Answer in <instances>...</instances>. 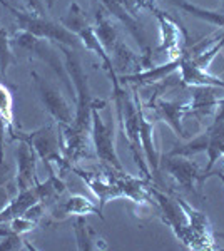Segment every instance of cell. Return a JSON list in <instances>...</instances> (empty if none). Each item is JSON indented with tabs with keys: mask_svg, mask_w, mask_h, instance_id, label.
Masks as SVG:
<instances>
[{
	"mask_svg": "<svg viewBox=\"0 0 224 251\" xmlns=\"http://www.w3.org/2000/svg\"><path fill=\"white\" fill-rule=\"evenodd\" d=\"M60 50L66 54L67 71L75 86V116L69 127L60 129L62 134V151L66 161V171L74 168L75 163L91 156V127H92V102L94 99L89 94L87 75L80 67L79 59L72 54L66 46H59Z\"/></svg>",
	"mask_w": 224,
	"mask_h": 251,
	"instance_id": "cell-1",
	"label": "cell"
},
{
	"mask_svg": "<svg viewBox=\"0 0 224 251\" xmlns=\"http://www.w3.org/2000/svg\"><path fill=\"white\" fill-rule=\"evenodd\" d=\"M71 171H74L96 194L100 209L111 200H117V198H127L129 201L139 206H157L150 193V186H152L150 177H134L125 171H117V169L105 168V166L100 173L85 171L75 166Z\"/></svg>",
	"mask_w": 224,
	"mask_h": 251,
	"instance_id": "cell-2",
	"label": "cell"
},
{
	"mask_svg": "<svg viewBox=\"0 0 224 251\" xmlns=\"http://www.w3.org/2000/svg\"><path fill=\"white\" fill-rule=\"evenodd\" d=\"M224 144V99H219L218 109L213 116V123L206 127L202 134H199L194 139L187 141L181 146H174L168 152L169 156H186L193 157L199 152H206L209 157L207 163V171H213L214 164L221 157V146Z\"/></svg>",
	"mask_w": 224,
	"mask_h": 251,
	"instance_id": "cell-3",
	"label": "cell"
},
{
	"mask_svg": "<svg viewBox=\"0 0 224 251\" xmlns=\"http://www.w3.org/2000/svg\"><path fill=\"white\" fill-rule=\"evenodd\" d=\"M0 3H2V5L15 17L20 30L28 32V34H32L37 39L54 40V42H57L59 46H66V47H79L80 46V40L75 34H72L71 30L66 29L62 24H57L54 20L47 19L44 14L17 9V7L7 3L5 0H0Z\"/></svg>",
	"mask_w": 224,
	"mask_h": 251,
	"instance_id": "cell-4",
	"label": "cell"
},
{
	"mask_svg": "<svg viewBox=\"0 0 224 251\" xmlns=\"http://www.w3.org/2000/svg\"><path fill=\"white\" fill-rule=\"evenodd\" d=\"M12 139H19L20 143H27L44 164L49 174H55L52 164H57L60 173H66V161L62 151V134L54 126H46L34 132H12Z\"/></svg>",
	"mask_w": 224,
	"mask_h": 251,
	"instance_id": "cell-5",
	"label": "cell"
},
{
	"mask_svg": "<svg viewBox=\"0 0 224 251\" xmlns=\"http://www.w3.org/2000/svg\"><path fill=\"white\" fill-rule=\"evenodd\" d=\"M60 24H62L66 29L71 30L72 34H75L77 37H79L80 44H82L89 52H92L94 55L99 57V60L102 62V67L107 71L111 80L117 79V74H116V71H114V64H112L111 57H109V54L105 52L102 44H100L94 25H91V24L87 22L84 10L80 9L77 3H72V5L69 7L67 14L60 19Z\"/></svg>",
	"mask_w": 224,
	"mask_h": 251,
	"instance_id": "cell-6",
	"label": "cell"
},
{
	"mask_svg": "<svg viewBox=\"0 0 224 251\" xmlns=\"http://www.w3.org/2000/svg\"><path fill=\"white\" fill-rule=\"evenodd\" d=\"M105 106L104 100L94 99L92 102V127L91 141L96 156L105 168H112L117 171H125L116 151V134H114V123H105L100 117V109Z\"/></svg>",
	"mask_w": 224,
	"mask_h": 251,
	"instance_id": "cell-7",
	"label": "cell"
},
{
	"mask_svg": "<svg viewBox=\"0 0 224 251\" xmlns=\"http://www.w3.org/2000/svg\"><path fill=\"white\" fill-rule=\"evenodd\" d=\"M146 9L152 12V15L159 22V29H161V44L154 50V54H164L166 52L169 60L179 59L187 49V32L184 30V27L174 17H171L168 12L159 9L154 3V0H149Z\"/></svg>",
	"mask_w": 224,
	"mask_h": 251,
	"instance_id": "cell-8",
	"label": "cell"
},
{
	"mask_svg": "<svg viewBox=\"0 0 224 251\" xmlns=\"http://www.w3.org/2000/svg\"><path fill=\"white\" fill-rule=\"evenodd\" d=\"M164 169L179 188L196 194H201V188L206 183L207 177L216 176V171L201 169V166L194 163V161H189V157L186 156L168 154L164 159Z\"/></svg>",
	"mask_w": 224,
	"mask_h": 251,
	"instance_id": "cell-9",
	"label": "cell"
},
{
	"mask_svg": "<svg viewBox=\"0 0 224 251\" xmlns=\"http://www.w3.org/2000/svg\"><path fill=\"white\" fill-rule=\"evenodd\" d=\"M179 204L182 206L187 216V245L186 248L196 251H209L218 250L214 240V233L211 228V223L204 213L194 209L191 204H187L182 198H177Z\"/></svg>",
	"mask_w": 224,
	"mask_h": 251,
	"instance_id": "cell-10",
	"label": "cell"
},
{
	"mask_svg": "<svg viewBox=\"0 0 224 251\" xmlns=\"http://www.w3.org/2000/svg\"><path fill=\"white\" fill-rule=\"evenodd\" d=\"M146 109H149V111L152 112L150 117L164 121V123L176 132V136H179L181 139H187V134L184 132V129H182V119L187 116V109H189L187 102L152 97Z\"/></svg>",
	"mask_w": 224,
	"mask_h": 251,
	"instance_id": "cell-11",
	"label": "cell"
},
{
	"mask_svg": "<svg viewBox=\"0 0 224 251\" xmlns=\"http://www.w3.org/2000/svg\"><path fill=\"white\" fill-rule=\"evenodd\" d=\"M32 75H34L35 84H37V91L44 106L49 111V114L55 119V123L59 124V129L69 127L72 124V111L69 102L64 99V96L60 92H57L54 87H50L49 84L44 82L37 74H32Z\"/></svg>",
	"mask_w": 224,
	"mask_h": 251,
	"instance_id": "cell-12",
	"label": "cell"
},
{
	"mask_svg": "<svg viewBox=\"0 0 224 251\" xmlns=\"http://www.w3.org/2000/svg\"><path fill=\"white\" fill-rule=\"evenodd\" d=\"M87 214H97L100 220H104L102 209L99 208V204H94V201L80 196V194H72L62 201L57 200L50 206V216L59 221L66 220L69 216H87Z\"/></svg>",
	"mask_w": 224,
	"mask_h": 251,
	"instance_id": "cell-13",
	"label": "cell"
},
{
	"mask_svg": "<svg viewBox=\"0 0 224 251\" xmlns=\"http://www.w3.org/2000/svg\"><path fill=\"white\" fill-rule=\"evenodd\" d=\"M179 79L184 86L189 87H218L224 89V79L216 77V75L209 74V71L198 67L193 62L191 55L187 54V50H184V54L179 59Z\"/></svg>",
	"mask_w": 224,
	"mask_h": 251,
	"instance_id": "cell-14",
	"label": "cell"
},
{
	"mask_svg": "<svg viewBox=\"0 0 224 251\" xmlns=\"http://www.w3.org/2000/svg\"><path fill=\"white\" fill-rule=\"evenodd\" d=\"M37 154L27 143L19 146L17 151V188L19 191L28 189L39 183L37 177Z\"/></svg>",
	"mask_w": 224,
	"mask_h": 251,
	"instance_id": "cell-15",
	"label": "cell"
},
{
	"mask_svg": "<svg viewBox=\"0 0 224 251\" xmlns=\"http://www.w3.org/2000/svg\"><path fill=\"white\" fill-rule=\"evenodd\" d=\"M218 87H191V100L187 102V116H194L196 119L202 121L204 117L214 116L218 109Z\"/></svg>",
	"mask_w": 224,
	"mask_h": 251,
	"instance_id": "cell-16",
	"label": "cell"
},
{
	"mask_svg": "<svg viewBox=\"0 0 224 251\" xmlns=\"http://www.w3.org/2000/svg\"><path fill=\"white\" fill-rule=\"evenodd\" d=\"M99 2H100V5H102L104 9L112 15V17L121 20V22L127 27V30L131 32V35L137 40V44L141 46L142 52L148 54V55H152V52H150V49L148 47V44H146V40H144V34H142L139 20L134 19L132 15H129L127 12L122 9L119 3H117V0H99Z\"/></svg>",
	"mask_w": 224,
	"mask_h": 251,
	"instance_id": "cell-17",
	"label": "cell"
},
{
	"mask_svg": "<svg viewBox=\"0 0 224 251\" xmlns=\"http://www.w3.org/2000/svg\"><path fill=\"white\" fill-rule=\"evenodd\" d=\"M74 231L77 240V248L82 251H92V250H107V243L99 233H96L91 226L85 223L84 216H77L74 223Z\"/></svg>",
	"mask_w": 224,
	"mask_h": 251,
	"instance_id": "cell-18",
	"label": "cell"
},
{
	"mask_svg": "<svg viewBox=\"0 0 224 251\" xmlns=\"http://www.w3.org/2000/svg\"><path fill=\"white\" fill-rule=\"evenodd\" d=\"M14 100H12L10 91L5 87V84L0 82V164L3 163V148H2V139L5 131L12 134L15 131L14 129Z\"/></svg>",
	"mask_w": 224,
	"mask_h": 251,
	"instance_id": "cell-19",
	"label": "cell"
},
{
	"mask_svg": "<svg viewBox=\"0 0 224 251\" xmlns=\"http://www.w3.org/2000/svg\"><path fill=\"white\" fill-rule=\"evenodd\" d=\"M171 2H173L177 9L187 12V14H191L193 17L206 20V22H209V24H214V25L221 27V29L224 30V14H221V12L202 9V7L194 5V3L187 2V0H171Z\"/></svg>",
	"mask_w": 224,
	"mask_h": 251,
	"instance_id": "cell-20",
	"label": "cell"
},
{
	"mask_svg": "<svg viewBox=\"0 0 224 251\" xmlns=\"http://www.w3.org/2000/svg\"><path fill=\"white\" fill-rule=\"evenodd\" d=\"M12 40L7 34L5 27L0 25V74L5 77L7 75V69H9L12 62Z\"/></svg>",
	"mask_w": 224,
	"mask_h": 251,
	"instance_id": "cell-21",
	"label": "cell"
},
{
	"mask_svg": "<svg viewBox=\"0 0 224 251\" xmlns=\"http://www.w3.org/2000/svg\"><path fill=\"white\" fill-rule=\"evenodd\" d=\"M149 0H117V3L127 12L129 15H132L134 19H137L141 9H146Z\"/></svg>",
	"mask_w": 224,
	"mask_h": 251,
	"instance_id": "cell-22",
	"label": "cell"
},
{
	"mask_svg": "<svg viewBox=\"0 0 224 251\" xmlns=\"http://www.w3.org/2000/svg\"><path fill=\"white\" fill-rule=\"evenodd\" d=\"M27 5L30 7L32 12H37V14H44V5L40 0H25Z\"/></svg>",
	"mask_w": 224,
	"mask_h": 251,
	"instance_id": "cell-23",
	"label": "cell"
},
{
	"mask_svg": "<svg viewBox=\"0 0 224 251\" xmlns=\"http://www.w3.org/2000/svg\"><path fill=\"white\" fill-rule=\"evenodd\" d=\"M216 177H219V179L223 181V184H224V173L223 171H219V169H218V171H216Z\"/></svg>",
	"mask_w": 224,
	"mask_h": 251,
	"instance_id": "cell-24",
	"label": "cell"
},
{
	"mask_svg": "<svg viewBox=\"0 0 224 251\" xmlns=\"http://www.w3.org/2000/svg\"><path fill=\"white\" fill-rule=\"evenodd\" d=\"M47 5H49V9H50V7L54 5V0H47Z\"/></svg>",
	"mask_w": 224,
	"mask_h": 251,
	"instance_id": "cell-25",
	"label": "cell"
},
{
	"mask_svg": "<svg viewBox=\"0 0 224 251\" xmlns=\"http://www.w3.org/2000/svg\"><path fill=\"white\" fill-rule=\"evenodd\" d=\"M221 156H223V157H224V144H223V146H221Z\"/></svg>",
	"mask_w": 224,
	"mask_h": 251,
	"instance_id": "cell-26",
	"label": "cell"
},
{
	"mask_svg": "<svg viewBox=\"0 0 224 251\" xmlns=\"http://www.w3.org/2000/svg\"><path fill=\"white\" fill-rule=\"evenodd\" d=\"M219 238H224V233H219Z\"/></svg>",
	"mask_w": 224,
	"mask_h": 251,
	"instance_id": "cell-27",
	"label": "cell"
}]
</instances>
